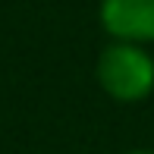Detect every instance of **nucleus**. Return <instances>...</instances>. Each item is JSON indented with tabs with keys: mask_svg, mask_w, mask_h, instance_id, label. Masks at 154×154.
Listing matches in <instances>:
<instances>
[{
	"mask_svg": "<svg viewBox=\"0 0 154 154\" xmlns=\"http://www.w3.org/2000/svg\"><path fill=\"white\" fill-rule=\"evenodd\" d=\"M126 154H154V151H145V148H135V151H126Z\"/></svg>",
	"mask_w": 154,
	"mask_h": 154,
	"instance_id": "obj_3",
	"label": "nucleus"
},
{
	"mask_svg": "<svg viewBox=\"0 0 154 154\" xmlns=\"http://www.w3.org/2000/svg\"><path fill=\"white\" fill-rule=\"evenodd\" d=\"M94 75L116 104H138L154 91V57L142 44L113 41L97 54Z\"/></svg>",
	"mask_w": 154,
	"mask_h": 154,
	"instance_id": "obj_1",
	"label": "nucleus"
},
{
	"mask_svg": "<svg viewBox=\"0 0 154 154\" xmlns=\"http://www.w3.org/2000/svg\"><path fill=\"white\" fill-rule=\"evenodd\" d=\"M97 19L113 41L129 44L154 41V0H101Z\"/></svg>",
	"mask_w": 154,
	"mask_h": 154,
	"instance_id": "obj_2",
	"label": "nucleus"
}]
</instances>
